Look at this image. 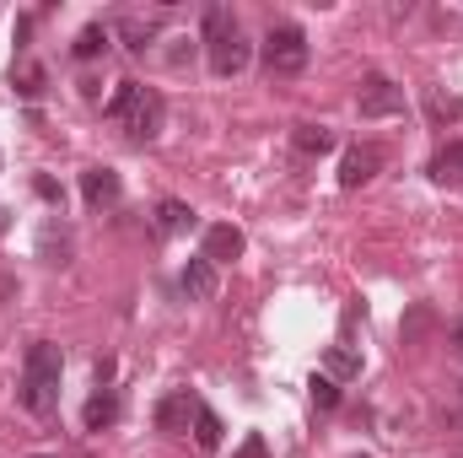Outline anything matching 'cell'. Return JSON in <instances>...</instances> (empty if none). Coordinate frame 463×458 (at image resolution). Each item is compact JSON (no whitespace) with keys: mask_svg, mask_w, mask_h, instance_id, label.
<instances>
[{"mask_svg":"<svg viewBox=\"0 0 463 458\" xmlns=\"http://www.w3.org/2000/svg\"><path fill=\"white\" fill-rule=\"evenodd\" d=\"M431 178L463 195V140H453V146H442V151H437V162H431Z\"/></svg>","mask_w":463,"mask_h":458,"instance_id":"8fae6325","label":"cell"},{"mask_svg":"<svg viewBox=\"0 0 463 458\" xmlns=\"http://www.w3.org/2000/svg\"><path fill=\"white\" fill-rule=\"evenodd\" d=\"M22 92H27V98L43 92V71H38V65H22Z\"/></svg>","mask_w":463,"mask_h":458,"instance_id":"603a6c76","label":"cell"},{"mask_svg":"<svg viewBox=\"0 0 463 458\" xmlns=\"http://www.w3.org/2000/svg\"><path fill=\"white\" fill-rule=\"evenodd\" d=\"M350 458H366V453H350Z\"/></svg>","mask_w":463,"mask_h":458,"instance_id":"484cf974","label":"cell"},{"mask_svg":"<svg viewBox=\"0 0 463 458\" xmlns=\"http://www.w3.org/2000/svg\"><path fill=\"white\" fill-rule=\"evenodd\" d=\"M324 377H335V383L361 377V356H355L350 345H329V350H324Z\"/></svg>","mask_w":463,"mask_h":458,"instance_id":"7c38bea8","label":"cell"},{"mask_svg":"<svg viewBox=\"0 0 463 458\" xmlns=\"http://www.w3.org/2000/svg\"><path fill=\"white\" fill-rule=\"evenodd\" d=\"M242 253V232L232 227V222H216V227H205V259L211 264H222V259H237Z\"/></svg>","mask_w":463,"mask_h":458,"instance_id":"30bf717a","label":"cell"},{"mask_svg":"<svg viewBox=\"0 0 463 458\" xmlns=\"http://www.w3.org/2000/svg\"><path fill=\"white\" fill-rule=\"evenodd\" d=\"M71 49H76V60H98V54L109 49V33H103V27H81Z\"/></svg>","mask_w":463,"mask_h":458,"instance_id":"d6986e66","label":"cell"},{"mask_svg":"<svg viewBox=\"0 0 463 458\" xmlns=\"http://www.w3.org/2000/svg\"><path fill=\"white\" fill-rule=\"evenodd\" d=\"M103 114L114 119V124H124L135 140H151V135H156V124H162V98H156V92H146L140 81H118Z\"/></svg>","mask_w":463,"mask_h":458,"instance_id":"3957f363","label":"cell"},{"mask_svg":"<svg viewBox=\"0 0 463 458\" xmlns=\"http://www.w3.org/2000/svg\"><path fill=\"white\" fill-rule=\"evenodd\" d=\"M291 146H297L302 157H324V151L335 146V135H329L324 124H297V129H291Z\"/></svg>","mask_w":463,"mask_h":458,"instance_id":"5bb4252c","label":"cell"},{"mask_svg":"<svg viewBox=\"0 0 463 458\" xmlns=\"http://www.w3.org/2000/svg\"><path fill=\"white\" fill-rule=\"evenodd\" d=\"M302 65H307V33L291 27V22L269 27V33H264V71H269V76H297Z\"/></svg>","mask_w":463,"mask_h":458,"instance_id":"277c9868","label":"cell"},{"mask_svg":"<svg viewBox=\"0 0 463 458\" xmlns=\"http://www.w3.org/2000/svg\"><path fill=\"white\" fill-rule=\"evenodd\" d=\"M361 119H393L404 114V92L388 81V76H366V87H361Z\"/></svg>","mask_w":463,"mask_h":458,"instance_id":"5b68a950","label":"cell"},{"mask_svg":"<svg viewBox=\"0 0 463 458\" xmlns=\"http://www.w3.org/2000/svg\"><path fill=\"white\" fill-rule=\"evenodd\" d=\"M81 421H87V432L114 426V421H118V399H114V394H92V399H87V410H81Z\"/></svg>","mask_w":463,"mask_h":458,"instance_id":"9a60e30c","label":"cell"},{"mask_svg":"<svg viewBox=\"0 0 463 458\" xmlns=\"http://www.w3.org/2000/svg\"><path fill=\"white\" fill-rule=\"evenodd\" d=\"M377 167H383V146H350L345 157H340V184L361 189V184L377 178Z\"/></svg>","mask_w":463,"mask_h":458,"instance_id":"8992f818","label":"cell"},{"mask_svg":"<svg viewBox=\"0 0 463 458\" xmlns=\"http://www.w3.org/2000/svg\"><path fill=\"white\" fill-rule=\"evenodd\" d=\"M81 200L98 211V205H114L118 200V173L114 167H87L81 173Z\"/></svg>","mask_w":463,"mask_h":458,"instance_id":"9c48e42d","label":"cell"},{"mask_svg":"<svg viewBox=\"0 0 463 458\" xmlns=\"http://www.w3.org/2000/svg\"><path fill=\"white\" fill-rule=\"evenodd\" d=\"M453 361H458V372H463V329L453 335Z\"/></svg>","mask_w":463,"mask_h":458,"instance_id":"d4e9b609","label":"cell"},{"mask_svg":"<svg viewBox=\"0 0 463 458\" xmlns=\"http://www.w3.org/2000/svg\"><path fill=\"white\" fill-rule=\"evenodd\" d=\"M189 227H194V211L184 200H162L156 205V232L162 237H178V232H189Z\"/></svg>","mask_w":463,"mask_h":458,"instance_id":"4fadbf2b","label":"cell"},{"mask_svg":"<svg viewBox=\"0 0 463 458\" xmlns=\"http://www.w3.org/2000/svg\"><path fill=\"white\" fill-rule=\"evenodd\" d=\"M60 367H65L60 345H49V340L27 345L22 388H16V399H22V410H27V415H54V405H60Z\"/></svg>","mask_w":463,"mask_h":458,"instance_id":"6da1fadb","label":"cell"},{"mask_svg":"<svg viewBox=\"0 0 463 458\" xmlns=\"http://www.w3.org/2000/svg\"><path fill=\"white\" fill-rule=\"evenodd\" d=\"M194 410H200V399H189V388H178V394H167V399L156 405V426H162V432H189Z\"/></svg>","mask_w":463,"mask_h":458,"instance_id":"ba28073f","label":"cell"},{"mask_svg":"<svg viewBox=\"0 0 463 458\" xmlns=\"http://www.w3.org/2000/svg\"><path fill=\"white\" fill-rule=\"evenodd\" d=\"M426 109H431V119H458L463 114L458 98H442V92H431V103H426Z\"/></svg>","mask_w":463,"mask_h":458,"instance_id":"44dd1931","label":"cell"},{"mask_svg":"<svg viewBox=\"0 0 463 458\" xmlns=\"http://www.w3.org/2000/svg\"><path fill=\"white\" fill-rule=\"evenodd\" d=\"M118 38H124L129 49H146V43L156 38V22H140V16H124V22H118Z\"/></svg>","mask_w":463,"mask_h":458,"instance_id":"ac0fdd59","label":"cell"},{"mask_svg":"<svg viewBox=\"0 0 463 458\" xmlns=\"http://www.w3.org/2000/svg\"><path fill=\"white\" fill-rule=\"evenodd\" d=\"M431 324H437V313H431L426 302H415V308L404 313V324H399V335H404V345H420V340H426V329H431Z\"/></svg>","mask_w":463,"mask_h":458,"instance_id":"e0dca14e","label":"cell"},{"mask_svg":"<svg viewBox=\"0 0 463 458\" xmlns=\"http://www.w3.org/2000/svg\"><path fill=\"white\" fill-rule=\"evenodd\" d=\"M200 38H205V54H211V71H216V76H237V71H248L253 49H248V38L237 33V22H232L227 5H211V11H205Z\"/></svg>","mask_w":463,"mask_h":458,"instance_id":"7a4b0ae2","label":"cell"},{"mask_svg":"<svg viewBox=\"0 0 463 458\" xmlns=\"http://www.w3.org/2000/svg\"><path fill=\"white\" fill-rule=\"evenodd\" d=\"M232 458H269V443H264L259 432H248V443H242V448H237Z\"/></svg>","mask_w":463,"mask_h":458,"instance_id":"7402d4cb","label":"cell"},{"mask_svg":"<svg viewBox=\"0 0 463 458\" xmlns=\"http://www.w3.org/2000/svg\"><path fill=\"white\" fill-rule=\"evenodd\" d=\"M33 189H38V195H43V200H60V184H54V178H38V184H33Z\"/></svg>","mask_w":463,"mask_h":458,"instance_id":"cb8c5ba5","label":"cell"},{"mask_svg":"<svg viewBox=\"0 0 463 458\" xmlns=\"http://www.w3.org/2000/svg\"><path fill=\"white\" fill-rule=\"evenodd\" d=\"M194 443H200L205 453H216V448H222V415H216L211 405H200V410H194Z\"/></svg>","mask_w":463,"mask_h":458,"instance_id":"2e32d148","label":"cell"},{"mask_svg":"<svg viewBox=\"0 0 463 458\" xmlns=\"http://www.w3.org/2000/svg\"><path fill=\"white\" fill-rule=\"evenodd\" d=\"M307 388H313V405H318V410H335V405H340V383H335V377H313Z\"/></svg>","mask_w":463,"mask_h":458,"instance_id":"ffe728a7","label":"cell"},{"mask_svg":"<svg viewBox=\"0 0 463 458\" xmlns=\"http://www.w3.org/2000/svg\"><path fill=\"white\" fill-rule=\"evenodd\" d=\"M178 286H184V297H189V302H211L222 281H216V264H211V259L200 253V259H189V264H184V275H178Z\"/></svg>","mask_w":463,"mask_h":458,"instance_id":"52a82bcc","label":"cell"}]
</instances>
